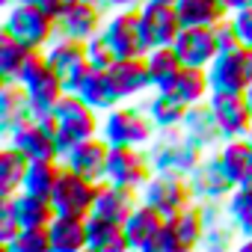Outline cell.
Segmentation results:
<instances>
[{"instance_id": "1", "label": "cell", "mask_w": 252, "mask_h": 252, "mask_svg": "<svg viewBox=\"0 0 252 252\" xmlns=\"http://www.w3.org/2000/svg\"><path fill=\"white\" fill-rule=\"evenodd\" d=\"M0 30L15 36L24 45H30L33 51H48V45L60 36L57 18L48 15L36 0H18V3L6 6L3 27H0Z\"/></svg>"}, {"instance_id": "2", "label": "cell", "mask_w": 252, "mask_h": 252, "mask_svg": "<svg viewBox=\"0 0 252 252\" xmlns=\"http://www.w3.org/2000/svg\"><path fill=\"white\" fill-rule=\"evenodd\" d=\"M158 134V125L146 113V107L122 101L119 107L101 116V137L110 146H149Z\"/></svg>"}, {"instance_id": "3", "label": "cell", "mask_w": 252, "mask_h": 252, "mask_svg": "<svg viewBox=\"0 0 252 252\" xmlns=\"http://www.w3.org/2000/svg\"><path fill=\"white\" fill-rule=\"evenodd\" d=\"M54 116H57V146H60V160L63 155L89 140V137H98L101 134V113L92 110L77 92H65L57 107H54Z\"/></svg>"}, {"instance_id": "4", "label": "cell", "mask_w": 252, "mask_h": 252, "mask_svg": "<svg viewBox=\"0 0 252 252\" xmlns=\"http://www.w3.org/2000/svg\"><path fill=\"white\" fill-rule=\"evenodd\" d=\"M18 83L27 89L30 101H33V116H48L54 113L57 101L65 95V86H63V77L60 71L48 63L45 51H36L33 60L24 65V71L18 74Z\"/></svg>"}, {"instance_id": "5", "label": "cell", "mask_w": 252, "mask_h": 252, "mask_svg": "<svg viewBox=\"0 0 252 252\" xmlns=\"http://www.w3.org/2000/svg\"><path fill=\"white\" fill-rule=\"evenodd\" d=\"M155 169H172V172H190L208 152H202L184 128H166V131H158L155 140L146 146Z\"/></svg>"}, {"instance_id": "6", "label": "cell", "mask_w": 252, "mask_h": 252, "mask_svg": "<svg viewBox=\"0 0 252 252\" xmlns=\"http://www.w3.org/2000/svg\"><path fill=\"white\" fill-rule=\"evenodd\" d=\"M3 143L15 146L18 152H24L30 160H54L60 158V146H57V116H33L27 122H21L18 128H12Z\"/></svg>"}, {"instance_id": "7", "label": "cell", "mask_w": 252, "mask_h": 252, "mask_svg": "<svg viewBox=\"0 0 252 252\" xmlns=\"http://www.w3.org/2000/svg\"><path fill=\"white\" fill-rule=\"evenodd\" d=\"M140 199L146 205L158 208L163 217H175L178 211H184L187 205L196 202L193 190H190V178L184 172H172V169H155V175L140 190Z\"/></svg>"}, {"instance_id": "8", "label": "cell", "mask_w": 252, "mask_h": 252, "mask_svg": "<svg viewBox=\"0 0 252 252\" xmlns=\"http://www.w3.org/2000/svg\"><path fill=\"white\" fill-rule=\"evenodd\" d=\"M101 36L110 42L116 57H146L152 51V42L146 36L140 9H125V12H110Z\"/></svg>"}, {"instance_id": "9", "label": "cell", "mask_w": 252, "mask_h": 252, "mask_svg": "<svg viewBox=\"0 0 252 252\" xmlns=\"http://www.w3.org/2000/svg\"><path fill=\"white\" fill-rule=\"evenodd\" d=\"M98 187H101V181H89V178H83V175H77V172H71L65 166L63 175H60V181H57V190H54L51 202H54L57 214H63V217L89 220V214L95 208Z\"/></svg>"}, {"instance_id": "10", "label": "cell", "mask_w": 252, "mask_h": 252, "mask_svg": "<svg viewBox=\"0 0 252 252\" xmlns=\"http://www.w3.org/2000/svg\"><path fill=\"white\" fill-rule=\"evenodd\" d=\"M152 175H155V163L143 146H110L107 181L131 187V190H143Z\"/></svg>"}, {"instance_id": "11", "label": "cell", "mask_w": 252, "mask_h": 252, "mask_svg": "<svg viewBox=\"0 0 252 252\" xmlns=\"http://www.w3.org/2000/svg\"><path fill=\"white\" fill-rule=\"evenodd\" d=\"M45 57H48V63L60 71L65 92H77L80 83H83V77L92 71L89 57H86V42L71 39V36H57V39L48 45Z\"/></svg>"}, {"instance_id": "12", "label": "cell", "mask_w": 252, "mask_h": 252, "mask_svg": "<svg viewBox=\"0 0 252 252\" xmlns=\"http://www.w3.org/2000/svg\"><path fill=\"white\" fill-rule=\"evenodd\" d=\"M208 104L225 140L252 134V107L246 101V92H211Z\"/></svg>"}, {"instance_id": "13", "label": "cell", "mask_w": 252, "mask_h": 252, "mask_svg": "<svg viewBox=\"0 0 252 252\" xmlns=\"http://www.w3.org/2000/svg\"><path fill=\"white\" fill-rule=\"evenodd\" d=\"M187 178H190V190H193V199H196V202H225V199L231 196V190L237 187V184L225 175V169H222L217 152H208V155L187 172Z\"/></svg>"}, {"instance_id": "14", "label": "cell", "mask_w": 252, "mask_h": 252, "mask_svg": "<svg viewBox=\"0 0 252 252\" xmlns=\"http://www.w3.org/2000/svg\"><path fill=\"white\" fill-rule=\"evenodd\" d=\"M63 163L89 178V181H107V163H110V143L98 134V137H89L77 146H71L65 155H63Z\"/></svg>"}, {"instance_id": "15", "label": "cell", "mask_w": 252, "mask_h": 252, "mask_svg": "<svg viewBox=\"0 0 252 252\" xmlns=\"http://www.w3.org/2000/svg\"><path fill=\"white\" fill-rule=\"evenodd\" d=\"M208 80H211V92H246L252 80L246 71L243 45L220 51L217 60L208 65Z\"/></svg>"}, {"instance_id": "16", "label": "cell", "mask_w": 252, "mask_h": 252, "mask_svg": "<svg viewBox=\"0 0 252 252\" xmlns=\"http://www.w3.org/2000/svg\"><path fill=\"white\" fill-rule=\"evenodd\" d=\"M110 83L116 86L122 101H134L146 92H152V77L146 68V57H119L110 68H107Z\"/></svg>"}, {"instance_id": "17", "label": "cell", "mask_w": 252, "mask_h": 252, "mask_svg": "<svg viewBox=\"0 0 252 252\" xmlns=\"http://www.w3.org/2000/svg\"><path fill=\"white\" fill-rule=\"evenodd\" d=\"M140 18H143V27H146V36H149L152 48L175 45V39L184 30V21H181L175 3H152V0H146L140 6Z\"/></svg>"}, {"instance_id": "18", "label": "cell", "mask_w": 252, "mask_h": 252, "mask_svg": "<svg viewBox=\"0 0 252 252\" xmlns=\"http://www.w3.org/2000/svg\"><path fill=\"white\" fill-rule=\"evenodd\" d=\"M172 48H175V54L181 57L184 65L208 68L220 54V39H217L214 27H184Z\"/></svg>"}, {"instance_id": "19", "label": "cell", "mask_w": 252, "mask_h": 252, "mask_svg": "<svg viewBox=\"0 0 252 252\" xmlns=\"http://www.w3.org/2000/svg\"><path fill=\"white\" fill-rule=\"evenodd\" d=\"M107 18H110V12L101 0H80V3L71 12H65L57 24H60V36H71V39L86 42V39H92L104 30Z\"/></svg>"}, {"instance_id": "20", "label": "cell", "mask_w": 252, "mask_h": 252, "mask_svg": "<svg viewBox=\"0 0 252 252\" xmlns=\"http://www.w3.org/2000/svg\"><path fill=\"white\" fill-rule=\"evenodd\" d=\"M140 202H143L140 190L122 187V184H113V181H101L98 196H95V208H92L89 217H104V220H113V222H125Z\"/></svg>"}, {"instance_id": "21", "label": "cell", "mask_w": 252, "mask_h": 252, "mask_svg": "<svg viewBox=\"0 0 252 252\" xmlns=\"http://www.w3.org/2000/svg\"><path fill=\"white\" fill-rule=\"evenodd\" d=\"M181 128L187 131V137L202 149V152H217L220 146H222V131H220V125H217V119H214V110H211V104L208 101H202V104H193L190 110H187V116H184V122H181Z\"/></svg>"}, {"instance_id": "22", "label": "cell", "mask_w": 252, "mask_h": 252, "mask_svg": "<svg viewBox=\"0 0 252 252\" xmlns=\"http://www.w3.org/2000/svg\"><path fill=\"white\" fill-rule=\"evenodd\" d=\"M33 119V101L18 80H3L0 86V137H6L21 122Z\"/></svg>"}, {"instance_id": "23", "label": "cell", "mask_w": 252, "mask_h": 252, "mask_svg": "<svg viewBox=\"0 0 252 252\" xmlns=\"http://www.w3.org/2000/svg\"><path fill=\"white\" fill-rule=\"evenodd\" d=\"M163 222H166V217L158 208L140 202L134 208V214L125 220V234H128L131 252H152V240H155V234L160 231Z\"/></svg>"}, {"instance_id": "24", "label": "cell", "mask_w": 252, "mask_h": 252, "mask_svg": "<svg viewBox=\"0 0 252 252\" xmlns=\"http://www.w3.org/2000/svg\"><path fill=\"white\" fill-rule=\"evenodd\" d=\"M0 199H9V205H12V211H15L18 222H21V228L51 225L54 217H57V208H54L51 199L36 196V193H27V190H21L15 196H0Z\"/></svg>"}, {"instance_id": "25", "label": "cell", "mask_w": 252, "mask_h": 252, "mask_svg": "<svg viewBox=\"0 0 252 252\" xmlns=\"http://www.w3.org/2000/svg\"><path fill=\"white\" fill-rule=\"evenodd\" d=\"M86 237H89V252H131L128 234H125V222L89 217L86 220Z\"/></svg>"}, {"instance_id": "26", "label": "cell", "mask_w": 252, "mask_h": 252, "mask_svg": "<svg viewBox=\"0 0 252 252\" xmlns=\"http://www.w3.org/2000/svg\"><path fill=\"white\" fill-rule=\"evenodd\" d=\"M217 158L225 169V175L234 184H243L252 175V140L249 137H234V140H222V146L217 149Z\"/></svg>"}, {"instance_id": "27", "label": "cell", "mask_w": 252, "mask_h": 252, "mask_svg": "<svg viewBox=\"0 0 252 252\" xmlns=\"http://www.w3.org/2000/svg\"><path fill=\"white\" fill-rule=\"evenodd\" d=\"M146 113L152 116V122L158 125V131H166V128H181V122L187 116V104L181 98H175L172 92L166 89H152V95L146 98Z\"/></svg>"}, {"instance_id": "28", "label": "cell", "mask_w": 252, "mask_h": 252, "mask_svg": "<svg viewBox=\"0 0 252 252\" xmlns=\"http://www.w3.org/2000/svg\"><path fill=\"white\" fill-rule=\"evenodd\" d=\"M166 92H172L175 98H181L187 107L208 101L211 95V80H208V68H196V65H181L178 74L172 77V83L166 86Z\"/></svg>"}, {"instance_id": "29", "label": "cell", "mask_w": 252, "mask_h": 252, "mask_svg": "<svg viewBox=\"0 0 252 252\" xmlns=\"http://www.w3.org/2000/svg\"><path fill=\"white\" fill-rule=\"evenodd\" d=\"M51 228V243L54 252H86L89 249V237H86V220L77 217H63L57 214Z\"/></svg>"}, {"instance_id": "30", "label": "cell", "mask_w": 252, "mask_h": 252, "mask_svg": "<svg viewBox=\"0 0 252 252\" xmlns=\"http://www.w3.org/2000/svg\"><path fill=\"white\" fill-rule=\"evenodd\" d=\"M30 169V158L15 146L3 143L0 149V196H15L24 190V178Z\"/></svg>"}, {"instance_id": "31", "label": "cell", "mask_w": 252, "mask_h": 252, "mask_svg": "<svg viewBox=\"0 0 252 252\" xmlns=\"http://www.w3.org/2000/svg\"><path fill=\"white\" fill-rule=\"evenodd\" d=\"M77 95H80L92 110H98L101 116H104L107 110H113V107H119V104H122V98H119L116 86H113V83H110V77H107V71H95V68L83 77V83H80Z\"/></svg>"}, {"instance_id": "32", "label": "cell", "mask_w": 252, "mask_h": 252, "mask_svg": "<svg viewBox=\"0 0 252 252\" xmlns=\"http://www.w3.org/2000/svg\"><path fill=\"white\" fill-rule=\"evenodd\" d=\"M175 9L184 27H214L228 15V6L222 0H175Z\"/></svg>"}, {"instance_id": "33", "label": "cell", "mask_w": 252, "mask_h": 252, "mask_svg": "<svg viewBox=\"0 0 252 252\" xmlns=\"http://www.w3.org/2000/svg\"><path fill=\"white\" fill-rule=\"evenodd\" d=\"M181 65L184 63H181V57L175 54L172 45H158V48H152L146 54V68H149V77H152L155 89H166Z\"/></svg>"}, {"instance_id": "34", "label": "cell", "mask_w": 252, "mask_h": 252, "mask_svg": "<svg viewBox=\"0 0 252 252\" xmlns=\"http://www.w3.org/2000/svg\"><path fill=\"white\" fill-rule=\"evenodd\" d=\"M33 48L0 30V80H18L24 65L33 60Z\"/></svg>"}, {"instance_id": "35", "label": "cell", "mask_w": 252, "mask_h": 252, "mask_svg": "<svg viewBox=\"0 0 252 252\" xmlns=\"http://www.w3.org/2000/svg\"><path fill=\"white\" fill-rule=\"evenodd\" d=\"M63 169L65 166H63L60 158H54V160H30V169H27V178H24V190L51 199L54 190H57V181H60Z\"/></svg>"}, {"instance_id": "36", "label": "cell", "mask_w": 252, "mask_h": 252, "mask_svg": "<svg viewBox=\"0 0 252 252\" xmlns=\"http://www.w3.org/2000/svg\"><path fill=\"white\" fill-rule=\"evenodd\" d=\"M169 220H172L175 228H178V237H181L184 252L202 246V237H205V214H202V205H199V202L187 205L184 211H178V214L169 217Z\"/></svg>"}, {"instance_id": "37", "label": "cell", "mask_w": 252, "mask_h": 252, "mask_svg": "<svg viewBox=\"0 0 252 252\" xmlns=\"http://www.w3.org/2000/svg\"><path fill=\"white\" fill-rule=\"evenodd\" d=\"M225 208H228V214H231L240 237L252 234V190L243 187V184H237L231 190V196L225 199Z\"/></svg>"}, {"instance_id": "38", "label": "cell", "mask_w": 252, "mask_h": 252, "mask_svg": "<svg viewBox=\"0 0 252 252\" xmlns=\"http://www.w3.org/2000/svg\"><path fill=\"white\" fill-rule=\"evenodd\" d=\"M6 252H54L51 228H48V225L21 228V231H18V237L6 246Z\"/></svg>"}, {"instance_id": "39", "label": "cell", "mask_w": 252, "mask_h": 252, "mask_svg": "<svg viewBox=\"0 0 252 252\" xmlns=\"http://www.w3.org/2000/svg\"><path fill=\"white\" fill-rule=\"evenodd\" d=\"M86 57H89V65L95 68V71H107L119 57H116V51L110 48V42L98 33V36H92V39H86Z\"/></svg>"}, {"instance_id": "40", "label": "cell", "mask_w": 252, "mask_h": 252, "mask_svg": "<svg viewBox=\"0 0 252 252\" xmlns=\"http://www.w3.org/2000/svg\"><path fill=\"white\" fill-rule=\"evenodd\" d=\"M18 231H21V222H18V217H15V211H12L9 199H0V246L6 249V246L18 237Z\"/></svg>"}, {"instance_id": "41", "label": "cell", "mask_w": 252, "mask_h": 252, "mask_svg": "<svg viewBox=\"0 0 252 252\" xmlns=\"http://www.w3.org/2000/svg\"><path fill=\"white\" fill-rule=\"evenodd\" d=\"M152 252H184V246H181V237H178V228H175V222L166 217V222L160 225V231L155 234V240H152Z\"/></svg>"}, {"instance_id": "42", "label": "cell", "mask_w": 252, "mask_h": 252, "mask_svg": "<svg viewBox=\"0 0 252 252\" xmlns=\"http://www.w3.org/2000/svg\"><path fill=\"white\" fill-rule=\"evenodd\" d=\"M231 21H234V30H237L240 45L252 48V6H246V9H234V12H231Z\"/></svg>"}, {"instance_id": "43", "label": "cell", "mask_w": 252, "mask_h": 252, "mask_svg": "<svg viewBox=\"0 0 252 252\" xmlns=\"http://www.w3.org/2000/svg\"><path fill=\"white\" fill-rule=\"evenodd\" d=\"M214 30H217V39H220V51H228V48H237V45H240L237 30H234V21H231V12H228L222 21H217Z\"/></svg>"}, {"instance_id": "44", "label": "cell", "mask_w": 252, "mask_h": 252, "mask_svg": "<svg viewBox=\"0 0 252 252\" xmlns=\"http://www.w3.org/2000/svg\"><path fill=\"white\" fill-rule=\"evenodd\" d=\"M36 3H39V6H42L48 15H54V18L60 21L65 12H71V9L80 3V0H36Z\"/></svg>"}, {"instance_id": "45", "label": "cell", "mask_w": 252, "mask_h": 252, "mask_svg": "<svg viewBox=\"0 0 252 252\" xmlns=\"http://www.w3.org/2000/svg\"><path fill=\"white\" fill-rule=\"evenodd\" d=\"M107 12H125V9H140L146 0H101Z\"/></svg>"}, {"instance_id": "46", "label": "cell", "mask_w": 252, "mask_h": 252, "mask_svg": "<svg viewBox=\"0 0 252 252\" xmlns=\"http://www.w3.org/2000/svg\"><path fill=\"white\" fill-rule=\"evenodd\" d=\"M225 6H228V12H234V9H246V6H252V0H225Z\"/></svg>"}, {"instance_id": "47", "label": "cell", "mask_w": 252, "mask_h": 252, "mask_svg": "<svg viewBox=\"0 0 252 252\" xmlns=\"http://www.w3.org/2000/svg\"><path fill=\"white\" fill-rule=\"evenodd\" d=\"M237 249H243V252H252V234H246V237H240V243H237Z\"/></svg>"}, {"instance_id": "48", "label": "cell", "mask_w": 252, "mask_h": 252, "mask_svg": "<svg viewBox=\"0 0 252 252\" xmlns=\"http://www.w3.org/2000/svg\"><path fill=\"white\" fill-rule=\"evenodd\" d=\"M246 101H249V107H252V83H249V89H246Z\"/></svg>"}, {"instance_id": "49", "label": "cell", "mask_w": 252, "mask_h": 252, "mask_svg": "<svg viewBox=\"0 0 252 252\" xmlns=\"http://www.w3.org/2000/svg\"><path fill=\"white\" fill-rule=\"evenodd\" d=\"M243 187H249V190H252V175H249V178L243 181Z\"/></svg>"}, {"instance_id": "50", "label": "cell", "mask_w": 252, "mask_h": 252, "mask_svg": "<svg viewBox=\"0 0 252 252\" xmlns=\"http://www.w3.org/2000/svg\"><path fill=\"white\" fill-rule=\"evenodd\" d=\"M152 3H175V0H152Z\"/></svg>"}, {"instance_id": "51", "label": "cell", "mask_w": 252, "mask_h": 252, "mask_svg": "<svg viewBox=\"0 0 252 252\" xmlns=\"http://www.w3.org/2000/svg\"><path fill=\"white\" fill-rule=\"evenodd\" d=\"M12 3H18V0H3V6H12Z\"/></svg>"}, {"instance_id": "52", "label": "cell", "mask_w": 252, "mask_h": 252, "mask_svg": "<svg viewBox=\"0 0 252 252\" xmlns=\"http://www.w3.org/2000/svg\"><path fill=\"white\" fill-rule=\"evenodd\" d=\"M249 140H252V134H249Z\"/></svg>"}, {"instance_id": "53", "label": "cell", "mask_w": 252, "mask_h": 252, "mask_svg": "<svg viewBox=\"0 0 252 252\" xmlns=\"http://www.w3.org/2000/svg\"><path fill=\"white\" fill-rule=\"evenodd\" d=\"M222 3H225V0H222Z\"/></svg>"}]
</instances>
